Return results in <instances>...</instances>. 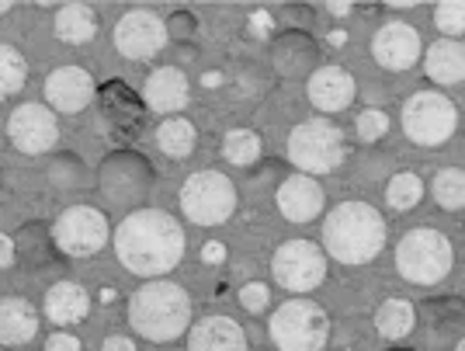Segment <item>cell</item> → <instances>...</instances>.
<instances>
[{
	"label": "cell",
	"instance_id": "cell-1",
	"mask_svg": "<svg viewBox=\"0 0 465 351\" xmlns=\"http://www.w3.org/2000/svg\"><path fill=\"white\" fill-rule=\"evenodd\" d=\"M115 254L122 268H129L133 275H167L184 257V230L163 209H136L118 223Z\"/></svg>",
	"mask_w": 465,
	"mask_h": 351
},
{
	"label": "cell",
	"instance_id": "cell-28",
	"mask_svg": "<svg viewBox=\"0 0 465 351\" xmlns=\"http://www.w3.org/2000/svg\"><path fill=\"white\" fill-rule=\"evenodd\" d=\"M420 196H424V181L417 175H410V171H400L386 188V202L392 209H413L420 202Z\"/></svg>",
	"mask_w": 465,
	"mask_h": 351
},
{
	"label": "cell",
	"instance_id": "cell-30",
	"mask_svg": "<svg viewBox=\"0 0 465 351\" xmlns=\"http://www.w3.org/2000/svg\"><path fill=\"white\" fill-rule=\"evenodd\" d=\"M389 129V115L386 112H379V108H365L361 115H358V139H365V143H375V139H382Z\"/></svg>",
	"mask_w": 465,
	"mask_h": 351
},
{
	"label": "cell",
	"instance_id": "cell-19",
	"mask_svg": "<svg viewBox=\"0 0 465 351\" xmlns=\"http://www.w3.org/2000/svg\"><path fill=\"white\" fill-rule=\"evenodd\" d=\"M143 95L153 112H181L188 105V77L177 66H160L150 74Z\"/></svg>",
	"mask_w": 465,
	"mask_h": 351
},
{
	"label": "cell",
	"instance_id": "cell-9",
	"mask_svg": "<svg viewBox=\"0 0 465 351\" xmlns=\"http://www.w3.org/2000/svg\"><path fill=\"white\" fill-rule=\"evenodd\" d=\"M272 275L289 293H310L327 278V254L310 240H289L274 251Z\"/></svg>",
	"mask_w": 465,
	"mask_h": 351
},
{
	"label": "cell",
	"instance_id": "cell-11",
	"mask_svg": "<svg viewBox=\"0 0 465 351\" xmlns=\"http://www.w3.org/2000/svg\"><path fill=\"white\" fill-rule=\"evenodd\" d=\"M7 139L18 146L21 154H45V150H53L59 139L56 112H49L39 101L21 105L7 118Z\"/></svg>",
	"mask_w": 465,
	"mask_h": 351
},
{
	"label": "cell",
	"instance_id": "cell-4",
	"mask_svg": "<svg viewBox=\"0 0 465 351\" xmlns=\"http://www.w3.org/2000/svg\"><path fill=\"white\" fill-rule=\"evenodd\" d=\"M289 160L302 175H330L344 164V133L327 118H306L289 133Z\"/></svg>",
	"mask_w": 465,
	"mask_h": 351
},
{
	"label": "cell",
	"instance_id": "cell-29",
	"mask_svg": "<svg viewBox=\"0 0 465 351\" xmlns=\"http://www.w3.org/2000/svg\"><path fill=\"white\" fill-rule=\"evenodd\" d=\"M434 25L445 32V35H465V4L462 0H451V4H441L434 7Z\"/></svg>",
	"mask_w": 465,
	"mask_h": 351
},
{
	"label": "cell",
	"instance_id": "cell-10",
	"mask_svg": "<svg viewBox=\"0 0 465 351\" xmlns=\"http://www.w3.org/2000/svg\"><path fill=\"white\" fill-rule=\"evenodd\" d=\"M53 240L70 257H91L108 244V219L94 206H70L53 223Z\"/></svg>",
	"mask_w": 465,
	"mask_h": 351
},
{
	"label": "cell",
	"instance_id": "cell-25",
	"mask_svg": "<svg viewBox=\"0 0 465 351\" xmlns=\"http://www.w3.org/2000/svg\"><path fill=\"white\" fill-rule=\"evenodd\" d=\"M25 74H28L25 56H21L15 45H4L0 42V101L18 95L21 84H25Z\"/></svg>",
	"mask_w": 465,
	"mask_h": 351
},
{
	"label": "cell",
	"instance_id": "cell-17",
	"mask_svg": "<svg viewBox=\"0 0 465 351\" xmlns=\"http://www.w3.org/2000/svg\"><path fill=\"white\" fill-rule=\"evenodd\" d=\"M188 351H247V337L230 316H205L188 334Z\"/></svg>",
	"mask_w": 465,
	"mask_h": 351
},
{
	"label": "cell",
	"instance_id": "cell-12",
	"mask_svg": "<svg viewBox=\"0 0 465 351\" xmlns=\"http://www.w3.org/2000/svg\"><path fill=\"white\" fill-rule=\"evenodd\" d=\"M115 45L125 59H150L167 45V25L153 11H129L115 25Z\"/></svg>",
	"mask_w": 465,
	"mask_h": 351
},
{
	"label": "cell",
	"instance_id": "cell-14",
	"mask_svg": "<svg viewBox=\"0 0 465 351\" xmlns=\"http://www.w3.org/2000/svg\"><path fill=\"white\" fill-rule=\"evenodd\" d=\"M91 98H94V80H91L87 70H80V66H59L45 80V101L56 112H63V115L84 112L91 105Z\"/></svg>",
	"mask_w": 465,
	"mask_h": 351
},
{
	"label": "cell",
	"instance_id": "cell-35",
	"mask_svg": "<svg viewBox=\"0 0 465 351\" xmlns=\"http://www.w3.org/2000/svg\"><path fill=\"white\" fill-rule=\"evenodd\" d=\"M11 11V4H0V15H7Z\"/></svg>",
	"mask_w": 465,
	"mask_h": 351
},
{
	"label": "cell",
	"instance_id": "cell-6",
	"mask_svg": "<svg viewBox=\"0 0 465 351\" xmlns=\"http://www.w3.org/2000/svg\"><path fill=\"white\" fill-rule=\"evenodd\" d=\"M181 209L198 226H219L236 209V188L219 171H198L181 188Z\"/></svg>",
	"mask_w": 465,
	"mask_h": 351
},
{
	"label": "cell",
	"instance_id": "cell-36",
	"mask_svg": "<svg viewBox=\"0 0 465 351\" xmlns=\"http://www.w3.org/2000/svg\"><path fill=\"white\" fill-rule=\"evenodd\" d=\"M459 351H465V337H462V341H459Z\"/></svg>",
	"mask_w": 465,
	"mask_h": 351
},
{
	"label": "cell",
	"instance_id": "cell-13",
	"mask_svg": "<svg viewBox=\"0 0 465 351\" xmlns=\"http://www.w3.org/2000/svg\"><path fill=\"white\" fill-rule=\"evenodd\" d=\"M371 56L386 70H410L420 59V35L413 25L403 21H389L375 32L371 39Z\"/></svg>",
	"mask_w": 465,
	"mask_h": 351
},
{
	"label": "cell",
	"instance_id": "cell-2",
	"mask_svg": "<svg viewBox=\"0 0 465 351\" xmlns=\"http://www.w3.org/2000/svg\"><path fill=\"white\" fill-rule=\"evenodd\" d=\"M386 244V219L369 202H341L323 223V251L341 265H365Z\"/></svg>",
	"mask_w": 465,
	"mask_h": 351
},
{
	"label": "cell",
	"instance_id": "cell-20",
	"mask_svg": "<svg viewBox=\"0 0 465 351\" xmlns=\"http://www.w3.org/2000/svg\"><path fill=\"white\" fill-rule=\"evenodd\" d=\"M45 316L56 324V327H70L80 324L87 313H91V296L77 282H56L49 293H45Z\"/></svg>",
	"mask_w": 465,
	"mask_h": 351
},
{
	"label": "cell",
	"instance_id": "cell-24",
	"mask_svg": "<svg viewBox=\"0 0 465 351\" xmlns=\"http://www.w3.org/2000/svg\"><path fill=\"white\" fill-rule=\"evenodd\" d=\"M156 146L167 156H188L194 150V125L188 118H167L160 129H156Z\"/></svg>",
	"mask_w": 465,
	"mask_h": 351
},
{
	"label": "cell",
	"instance_id": "cell-5",
	"mask_svg": "<svg viewBox=\"0 0 465 351\" xmlns=\"http://www.w3.org/2000/svg\"><path fill=\"white\" fill-rule=\"evenodd\" d=\"M451 240L438 230H410L396 247V268L413 286H438L451 272Z\"/></svg>",
	"mask_w": 465,
	"mask_h": 351
},
{
	"label": "cell",
	"instance_id": "cell-26",
	"mask_svg": "<svg viewBox=\"0 0 465 351\" xmlns=\"http://www.w3.org/2000/svg\"><path fill=\"white\" fill-rule=\"evenodd\" d=\"M430 192L438 198V206H445V209H465V171H459V167L441 171V175L434 177Z\"/></svg>",
	"mask_w": 465,
	"mask_h": 351
},
{
	"label": "cell",
	"instance_id": "cell-18",
	"mask_svg": "<svg viewBox=\"0 0 465 351\" xmlns=\"http://www.w3.org/2000/svg\"><path fill=\"white\" fill-rule=\"evenodd\" d=\"M39 334V313L21 296L0 299V345H28Z\"/></svg>",
	"mask_w": 465,
	"mask_h": 351
},
{
	"label": "cell",
	"instance_id": "cell-22",
	"mask_svg": "<svg viewBox=\"0 0 465 351\" xmlns=\"http://www.w3.org/2000/svg\"><path fill=\"white\" fill-rule=\"evenodd\" d=\"M56 39L80 45V42H91L97 35V15L87 4H66L56 11V25H53Z\"/></svg>",
	"mask_w": 465,
	"mask_h": 351
},
{
	"label": "cell",
	"instance_id": "cell-16",
	"mask_svg": "<svg viewBox=\"0 0 465 351\" xmlns=\"http://www.w3.org/2000/svg\"><path fill=\"white\" fill-rule=\"evenodd\" d=\"M310 101L316 112H344L354 101V77L341 66H320L310 77Z\"/></svg>",
	"mask_w": 465,
	"mask_h": 351
},
{
	"label": "cell",
	"instance_id": "cell-7",
	"mask_svg": "<svg viewBox=\"0 0 465 351\" xmlns=\"http://www.w3.org/2000/svg\"><path fill=\"white\" fill-rule=\"evenodd\" d=\"M272 337L282 351H320L330 337V320L310 299H292L272 316Z\"/></svg>",
	"mask_w": 465,
	"mask_h": 351
},
{
	"label": "cell",
	"instance_id": "cell-8",
	"mask_svg": "<svg viewBox=\"0 0 465 351\" xmlns=\"http://www.w3.org/2000/svg\"><path fill=\"white\" fill-rule=\"evenodd\" d=\"M459 125L455 105L438 91H420L403 105V133L417 146H441Z\"/></svg>",
	"mask_w": 465,
	"mask_h": 351
},
{
	"label": "cell",
	"instance_id": "cell-31",
	"mask_svg": "<svg viewBox=\"0 0 465 351\" xmlns=\"http://www.w3.org/2000/svg\"><path fill=\"white\" fill-rule=\"evenodd\" d=\"M240 303H243V310L261 313L268 306V289H264L261 282H247V286L240 289Z\"/></svg>",
	"mask_w": 465,
	"mask_h": 351
},
{
	"label": "cell",
	"instance_id": "cell-21",
	"mask_svg": "<svg viewBox=\"0 0 465 351\" xmlns=\"http://www.w3.org/2000/svg\"><path fill=\"white\" fill-rule=\"evenodd\" d=\"M427 77L434 80V84H462L465 80V45L455 39H441L434 42V45H427Z\"/></svg>",
	"mask_w": 465,
	"mask_h": 351
},
{
	"label": "cell",
	"instance_id": "cell-33",
	"mask_svg": "<svg viewBox=\"0 0 465 351\" xmlns=\"http://www.w3.org/2000/svg\"><path fill=\"white\" fill-rule=\"evenodd\" d=\"M101 351H136V345L125 334H112V337H104V348Z\"/></svg>",
	"mask_w": 465,
	"mask_h": 351
},
{
	"label": "cell",
	"instance_id": "cell-27",
	"mask_svg": "<svg viewBox=\"0 0 465 351\" xmlns=\"http://www.w3.org/2000/svg\"><path fill=\"white\" fill-rule=\"evenodd\" d=\"M223 156H226L230 164L247 167V164H253V160L261 156V139L253 136L251 129H232V133H226V139H223Z\"/></svg>",
	"mask_w": 465,
	"mask_h": 351
},
{
	"label": "cell",
	"instance_id": "cell-34",
	"mask_svg": "<svg viewBox=\"0 0 465 351\" xmlns=\"http://www.w3.org/2000/svg\"><path fill=\"white\" fill-rule=\"evenodd\" d=\"M11 261H15V240L0 234V268H7Z\"/></svg>",
	"mask_w": 465,
	"mask_h": 351
},
{
	"label": "cell",
	"instance_id": "cell-23",
	"mask_svg": "<svg viewBox=\"0 0 465 351\" xmlns=\"http://www.w3.org/2000/svg\"><path fill=\"white\" fill-rule=\"evenodd\" d=\"M413 324H417V313L410 306L407 299H386L379 313H375V331L389 337V341H400V337H407L413 331Z\"/></svg>",
	"mask_w": 465,
	"mask_h": 351
},
{
	"label": "cell",
	"instance_id": "cell-15",
	"mask_svg": "<svg viewBox=\"0 0 465 351\" xmlns=\"http://www.w3.org/2000/svg\"><path fill=\"white\" fill-rule=\"evenodd\" d=\"M278 209L289 223H312L316 216L323 213V188L316 185V177L310 175H292L278 185Z\"/></svg>",
	"mask_w": 465,
	"mask_h": 351
},
{
	"label": "cell",
	"instance_id": "cell-3",
	"mask_svg": "<svg viewBox=\"0 0 465 351\" xmlns=\"http://www.w3.org/2000/svg\"><path fill=\"white\" fill-rule=\"evenodd\" d=\"M129 324L146 341H174L192 324V299L177 282H146L129 299Z\"/></svg>",
	"mask_w": 465,
	"mask_h": 351
},
{
	"label": "cell",
	"instance_id": "cell-32",
	"mask_svg": "<svg viewBox=\"0 0 465 351\" xmlns=\"http://www.w3.org/2000/svg\"><path fill=\"white\" fill-rule=\"evenodd\" d=\"M45 351H80L77 334H53V337L45 341Z\"/></svg>",
	"mask_w": 465,
	"mask_h": 351
}]
</instances>
